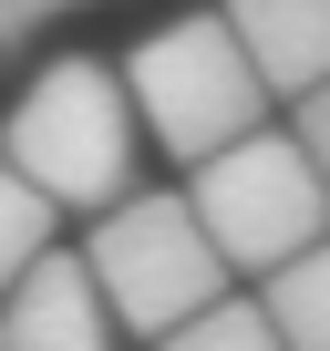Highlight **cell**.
Wrapping results in <instances>:
<instances>
[{
	"mask_svg": "<svg viewBox=\"0 0 330 351\" xmlns=\"http://www.w3.org/2000/svg\"><path fill=\"white\" fill-rule=\"evenodd\" d=\"M114 341H124V330L103 320V300H93L73 238L0 289V351H114Z\"/></svg>",
	"mask_w": 330,
	"mask_h": 351,
	"instance_id": "5b68a950",
	"label": "cell"
},
{
	"mask_svg": "<svg viewBox=\"0 0 330 351\" xmlns=\"http://www.w3.org/2000/svg\"><path fill=\"white\" fill-rule=\"evenodd\" d=\"M73 258H83L103 320L134 330V341H165L176 320H196L207 300H227V269H217V248L196 238V217H186L176 186H134V197H114L103 217H83V248H73Z\"/></svg>",
	"mask_w": 330,
	"mask_h": 351,
	"instance_id": "277c9868",
	"label": "cell"
},
{
	"mask_svg": "<svg viewBox=\"0 0 330 351\" xmlns=\"http://www.w3.org/2000/svg\"><path fill=\"white\" fill-rule=\"evenodd\" d=\"M0 165L73 228V217H103L114 197H134V165H144V134H134V104L114 83V62L93 52H52L11 114H0Z\"/></svg>",
	"mask_w": 330,
	"mask_h": 351,
	"instance_id": "6da1fadb",
	"label": "cell"
},
{
	"mask_svg": "<svg viewBox=\"0 0 330 351\" xmlns=\"http://www.w3.org/2000/svg\"><path fill=\"white\" fill-rule=\"evenodd\" d=\"M155 351H279V330H268V310H258L248 289H227V300H207L196 320H176Z\"/></svg>",
	"mask_w": 330,
	"mask_h": 351,
	"instance_id": "ba28073f",
	"label": "cell"
},
{
	"mask_svg": "<svg viewBox=\"0 0 330 351\" xmlns=\"http://www.w3.org/2000/svg\"><path fill=\"white\" fill-rule=\"evenodd\" d=\"M114 83H124V104H134V134H144L155 155H176V176H186V165H207L217 145H238V134L279 124V104L258 93V73L238 62V42H227V21H217V11L155 21V32L114 62Z\"/></svg>",
	"mask_w": 330,
	"mask_h": 351,
	"instance_id": "3957f363",
	"label": "cell"
},
{
	"mask_svg": "<svg viewBox=\"0 0 330 351\" xmlns=\"http://www.w3.org/2000/svg\"><path fill=\"white\" fill-rule=\"evenodd\" d=\"M186 217L217 248L227 289H258L268 269H289L299 248L330 238V186L309 176V155L289 145V124H258L238 145H217L207 165H186Z\"/></svg>",
	"mask_w": 330,
	"mask_h": 351,
	"instance_id": "7a4b0ae2",
	"label": "cell"
},
{
	"mask_svg": "<svg viewBox=\"0 0 330 351\" xmlns=\"http://www.w3.org/2000/svg\"><path fill=\"white\" fill-rule=\"evenodd\" d=\"M217 21L268 104H299L330 83V0H217Z\"/></svg>",
	"mask_w": 330,
	"mask_h": 351,
	"instance_id": "8992f818",
	"label": "cell"
},
{
	"mask_svg": "<svg viewBox=\"0 0 330 351\" xmlns=\"http://www.w3.org/2000/svg\"><path fill=\"white\" fill-rule=\"evenodd\" d=\"M83 11H103V0H0V73H11L42 32H62V21H83Z\"/></svg>",
	"mask_w": 330,
	"mask_h": 351,
	"instance_id": "30bf717a",
	"label": "cell"
},
{
	"mask_svg": "<svg viewBox=\"0 0 330 351\" xmlns=\"http://www.w3.org/2000/svg\"><path fill=\"white\" fill-rule=\"evenodd\" d=\"M52 248H62V217H52V207L21 186L11 165H0V289H11L31 258H52Z\"/></svg>",
	"mask_w": 330,
	"mask_h": 351,
	"instance_id": "9c48e42d",
	"label": "cell"
},
{
	"mask_svg": "<svg viewBox=\"0 0 330 351\" xmlns=\"http://www.w3.org/2000/svg\"><path fill=\"white\" fill-rule=\"evenodd\" d=\"M248 300L268 310L279 351H330V238H320V248H299L289 269H268Z\"/></svg>",
	"mask_w": 330,
	"mask_h": 351,
	"instance_id": "52a82bcc",
	"label": "cell"
},
{
	"mask_svg": "<svg viewBox=\"0 0 330 351\" xmlns=\"http://www.w3.org/2000/svg\"><path fill=\"white\" fill-rule=\"evenodd\" d=\"M289 145H299V155H309V176H320V186H330V83H320V93H299V104H289Z\"/></svg>",
	"mask_w": 330,
	"mask_h": 351,
	"instance_id": "8fae6325",
	"label": "cell"
}]
</instances>
